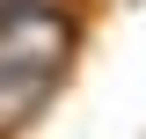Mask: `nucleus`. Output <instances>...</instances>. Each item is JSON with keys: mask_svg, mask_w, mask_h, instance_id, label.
I'll return each instance as SVG.
<instances>
[{"mask_svg": "<svg viewBox=\"0 0 146 139\" xmlns=\"http://www.w3.org/2000/svg\"><path fill=\"white\" fill-rule=\"evenodd\" d=\"M88 44V0H0V66L66 88Z\"/></svg>", "mask_w": 146, "mask_h": 139, "instance_id": "nucleus-1", "label": "nucleus"}, {"mask_svg": "<svg viewBox=\"0 0 146 139\" xmlns=\"http://www.w3.org/2000/svg\"><path fill=\"white\" fill-rule=\"evenodd\" d=\"M58 103V88L51 81H36V73H15V66H0V139H22L44 110Z\"/></svg>", "mask_w": 146, "mask_h": 139, "instance_id": "nucleus-2", "label": "nucleus"}]
</instances>
